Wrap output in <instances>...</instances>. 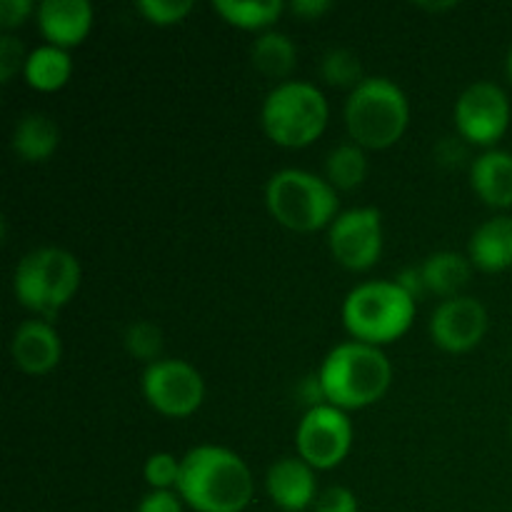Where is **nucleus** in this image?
I'll list each match as a JSON object with an SVG mask.
<instances>
[{
    "label": "nucleus",
    "mask_w": 512,
    "mask_h": 512,
    "mask_svg": "<svg viewBox=\"0 0 512 512\" xmlns=\"http://www.w3.org/2000/svg\"><path fill=\"white\" fill-rule=\"evenodd\" d=\"M285 5L280 0H215L213 10L225 20L243 30H270L280 18Z\"/></svg>",
    "instance_id": "22"
},
{
    "label": "nucleus",
    "mask_w": 512,
    "mask_h": 512,
    "mask_svg": "<svg viewBox=\"0 0 512 512\" xmlns=\"http://www.w3.org/2000/svg\"><path fill=\"white\" fill-rule=\"evenodd\" d=\"M353 445V423L348 413L323 403L308 408L295 430L298 455L315 470H330L343 463Z\"/></svg>",
    "instance_id": "8"
},
{
    "label": "nucleus",
    "mask_w": 512,
    "mask_h": 512,
    "mask_svg": "<svg viewBox=\"0 0 512 512\" xmlns=\"http://www.w3.org/2000/svg\"><path fill=\"white\" fill-rule=\"evenodd\" d=\"M250 60H253V68L263 73L265 78L285 83L295 70V63H298V48H295L290 35L270 28L253 40Z\"/></svg>",
    "instance_id": "20"
},
{
    "label": "nucleus",
    "mask_w": 512,
    "mask_h": 512,
    "mask_svg": "<svg viewBox=\"0 0 512 512\" xmlns=\"http://www.w3.org/2000/svg\"><path fill=\"white\" fill-rule=\"evenodd\" d=\"M423 8H428V10H448V8H455V3H423Z\"/></svg>",
    "instance_id": "34"
},
{
    "label": "nucleus",
    "mask_w": 512,
    "mask_h": 512,
    "mask_svg": "<svg viewBox=\"0 0 512 512\" xmlns=\"http://www.w3.org/2000/svg\"><path fill=\"white\" fill-rule=\"evenodd\" d=\"M510 440H512V428H510Z\"/></svg>",
    "instance_id": "36"
},
{
    "label": "nucleus",
    "mask_w": 512,
    "mask_h": 512,
    "mask_svg": "<svg viewBox=\"0 0 512 512\" xmlns=\"http://www.w3.org/2000/svg\"><path fill=\"white\" fill-rule=\"evenodd\" d=\"M143 473L153 490H175L180 480V460L173 453H153L145 460Z\"/></svg>",
    "instance_id": "27"
},
{
    "label": "nucleus",
    "mask_w": 512,
    "mask_h": 512,
    "mask_svg": "<svg viewBox=\"0 0 512 512\" xmlns=\"http://www.w3.org/2000/svg\"><path fill=\"white\" fill-rule=\"evenodd\" d=\"M330 253L343 268L368 270L383 253V215L378 208H350L328 230Z\"/></svg>",
    "instance_id": "11"
},
{
    "label": "nucleus",
    "mask_w": 512,
    "mask_h": 512,
    "mask_svg": "<svg viewBox=\"0 0 512 512\" xmlns=\"http://www.w3.org/2000/svg\"><path fill=\"white\" fill-rule=\"evenodd\" d=\"M28 55L30 53H25V45L13 33L0 35V83H10L15 73L25 68Z\"/></svg>",
    "instance_id": "28"
},
{
    "label": "nucleus",
    "mask_w": 512,
    "mask_h": 512,
    "mask_svg": "<svg viewBox=\"0 0 512 512\" xmlns=\"http://www.w3.org/2000/svg\"><path fill=\"white\" fill-rule=\"evenodd\" d=\"M395 283H398L400 288H403L405 293L415 300V303H418V300L428 293V290H425V280H423V273H420V268L400 270L398 278H395Z\"/></svg>",
    "instance_id": "32"
},
{
    "label": "nucleus",
    "mask_w": 512,
    "mask_h": 512,
    "mask_svg": "<svg viewBox=\"0 0 512 512\" xmlns=\"http://www.w3.org/2000/svg\"><path fill=\"white\" fill-rule=\"evenodd\" d=\"M175 493L195 512H243L255 493L253 473L238 453L198 445L180 460Z\"/></svg>",
    "instance_id": "1"
},
{
    "label": "nucleus",
    "mask_w": 512,
    "mask_h": 512,
    "mask_svg": "<svg viewBox=\"0 0 512 512\" xmlns=\"http://www.w3.org/2000/svg\"><path fill=\"white\" fill-rule=\"evenodd\" d=\"M420 273H423L425 290L440 298L450 300L458 298L460 290L470 283V275H473V263L465 255L455 253V250H440V253L428 255L420 265Z\"/></svg>",
    "instance_id": "19"
},
{
    "label": "nucleus",
    "mask_w": 512,
    "mask_h": 512,
    "mask_svg": "<svg viewBox=\"0 0 512 512\" xmlns=\"http://www.w3.org/2000/svg\"><path fill=\"white\" fill-rule=\"evenodd\" d=\"M13 153L25 163H45L60 145V128L50 115L28 113L15 123Z\"/></svg>",
    "instance_id": "18"
},
{
    "label": "nucleus",
    "mask_w": 512,
    "mask_h": 512,
    "mask_svg": "<svg viewBox=\"0 0 512 512\" xmlns=\"http://www.w3.org/2000/svg\"><path fill=\"white\" fill-rule=\"evenodd\" d=\"M80 288V263L70 250L45 245L20 258L13 273V293L23 308L53 320Z\"/></svg>",
    "instance_id": "5"
},
{
    "label": "nucleus",
    "mask_w": 512,
    "mask_h": 512,
    "mask_svg": "<svg viewBox=\"0 0 512 512\" xmlns=\"http://www.w3.org/2000/svg\"><path fill=\"white\" fill-rule=\"evenodd\" d=\"M138 13L153 25L183 23L193 13V0H138Z\"/></svg>",
    "instance_id": "26"
},
{
    "label": "nucleus",
    "mask_w": 512,
    "mask_h": 512,
    "mask_svg": "<svg viewBox=\"0 0 512 512\" xmlns=\"http://www.w3.org/2000/svg\"><path fill=\"white\" fill-rule=\"evenodd\" d=\"M33 13H38V5L33 0H0V28L10 33L13 28L23 25Z\"/></svg>",
    "instance_id": "30"
},
{
    "label": "nucleus",
    "mask_w": 512,
    "mask_h": 512,
    "mask_svg": "<svg viewBox=\"0 0 512 512\" xmlns=\"http://www.w3.org/2000/svg\"><path fill=\"white\" fill-rule=\"evenodd\" d=\"M270 215L295 233H315L338 218V190L320 175L300 168H283L265 185Z\"/></svg>",
    "instance_id": "7"
},
{
    "label": "nucleus",
    "mask_w": 512,
    "mask_h": 512,
    "mask_svg": "<svg viewBox=\"0 0 512 512\" xmlns=\"http://www.w3.org/2000/svg\"><path fill=\"white\" fill-rule=\"evenodd\" d=\"M453 115L460 138L475 145H495L508 133L512 108L498 83L478 80L460 93Z\"/></svg>",
    "instance_id": "10"
},
{
    "label": "nucleus",
    "mask_w": 512,
    "mask_h": 512,
    "mask_svg": "<svg viewBox=\"0 0 512 512\" xmlns=\"http://www.w3.org/2000/svg\"><path fill=\"white\" fill-rule=\"evenodd\" d=\"M183 498L175 490H150L135 512H183Z\"/></svg>",
    "instance_id": "31"
},
{
    "label": "nucleus",
    "mask_w": 512,
    "mask_h": 512,
    "mask_svg": "<svg viewBox=\"0 0 512 512\" xmlns=\"http://www.w3.org/2000/svg\"><path fill=\"white\" fill-rule=\"evenodd\" d=\"M143 395L165 418H188L203 405L205 380L190 363L160 358L143 373Z\"/></svg>",
    "instance_id": "9"
},
{
    "label": "nucleus",
    "mask_w": 512,
    "mask_h": 512,
    "mask_svg": "<svg viewBox=\"0 0 512 512\" xmlns=\"http://www.w3.org/2000/svg\"><path fill=\"white\" fill-rule=\"evenodd\" d=\"M505 68H508V78H510V83H512V48H510V53H508V63H505Z\"/></svg>",
    "instance_id": "35"
},
{
    "label": "nucleus",
    "mask_w": 512,
    "mask_h": 512,
    "mask_svg": "<svg viewBox=\"0 0 512 512\" xmlns=\"http://www.w3.org/2000/svg\"><path fill=\"white\" fill-rule=\"evenodd\" d=\"M320 75L328 85L350 90H355L365 80L360 55L350 48H330L320 60Z\"/></svg>",
    "instance_id": "24"
},
{
    "label": "nucleus",
    "mask_w": 512,
    "mask_h": 512,
    "mask_svg": "<svg viewBox=\"0 0 512 512\" xmlns=\"http://www.w3.org/2000/svg\"><path fill=\"white\" fill-rule=\"evenodd\" d=\"M330 8H333L330 0H293V3H290V10H293L295 15H300L303 20L323 18Z\"/></svg>",
    "instance_id": "33"
},
{
    "label": "nucleus",
    "mask_w": 512,
    "mask_h": 512,
    "mask_svg": "<svg viewBox=\"0 0 512 512\" xmlns=\"http://www.w3.org/2000/svg\"><path fill=\"white\" fill-rule=\"evenodd\" d=\"M415 308L418 303L395 280H368L345 298L343 323L355 340L380 348L408 333Z\"/></svg>",
    "instance_id": "4"
},
{
    "label": "nucleus",
    "mask_w": 512,
    "mask_h": 512,
    "mask_svg": "<svg viewBox=\"0 0 512 512\" xmlns=\"http://www.w3.org/2000/svg\"><path fill=\"white\" fill-rule=\"evenodd\" d=\"M410 123L405 90L390 78H365L345 100V125L360 148L383 150L398 143Z\"/></svg>",
    "instance_id": "3"
},
{
    "label": "nucleus",
    "mask_w": 512,
    "mask_h": 512,
    "mask_svg": "<svg viewBox=\"0 0 512 512\" xmlns=\"http://www.w3.org/2000/svg\"><path fill=\"white\" fill-rule=\"evenodd\" d=\"M470 263L485 273H503L512 268V218L495 215L478 225L470 238Z\"/></svg>",
    "instance_id": "17"
},
{
    "label": "nucleus",
    "mask_w": 512,
    "mask_h": 512,
    "mask_svg": "<svg viewBox=\"0 0 512 512\" xmlns=\"http://www.w3.org/2000/svg\"><path fill=\"white\" fill-rule=\"evenodd\" d=\"M265 490L275 508L285 512H305L318 500L315 468H310L300 455L275 460L265 475Z\"/></svg>",
    "instance_id": "13"
},
{
    "label": "nucleus",
    "mask_w": 512,
    "mask_h": 512,
    "mask_svg": "<svg viewBox=\"0 0 512 512\" xmlns=\"http://www.w3.org/2000/svg\"><path fill=\"white\" fill-rule=\"evenodd\" d=\"M488 310L470 295L443 300L430 318V338L445 353H468L488 333Z\"/></svg>",
    "instance_id": "12"
},
{
    "label": "nucleus",
    "mask_w": 512,
    "mask_h": 512,
    "mask_svg": "<svg viewBox=\"0 0 512 512\" xmlns=\"http://www.w3.org/2000/svg\"><path fill=\"white\" fill-rule=\"evenodd\" d=\"M330 108L323 90L308 80L278 83L263 100L260 123L265 135L283 148H305L328 128Z\"/></svg>",
    "instance_id": "6"
},
{
    "label": "nucleus",
    "mask_w": 512,
    "mask_h": 512,
    "mask_svg": "<svg viewBox=\"0 0 512 512\" xmlns=\"http://www.w3.org/2000/svg\"><path fill=\"white\" fill-rule=\"evenodd\" d=\"M358 498L350 488L343 485H330V488L320 490L318 500H315V512H358Z\"/></svg>",
    "instance_id": "29"
},
{
    "label": "nucleus",
    "mask_w": 512,
    "mask_h": 512,
    "mask_svg": "<svg viewBox=\"0 0 512 512\" xmlns=\"http://www.w3.org/2000/svg\"><path fill=\"white\" fill-rule=\"evenodd\" d=\"M470 185L490 208H512V153L485 150L470 165Z\"/></svg>",
    "instance_id": "16"
},
{
    "label": "nucleus",
    "mask_w": 512,
    "mask_h": 512,
    "mask_svg": "<svg viewBox=\"0 0 512 512\" xmlns=\"http://www.w3.org/2000/svg\"><path fill=\"white\" fill-rule=\"evenodd\" d=\"M325 400L340 410H358L378 403L393 383V365L378 345L348 340L325 355L318 370Z\"/></svg>",
    "instance_id": "2"
},
{
    "label": "nucleus",
    "mask_w": 512,
    "mask_h": 512,
    "mask_svg": "<svg viewBox=\"0 0 512 512\" xmlns=\"http://www.w3.org/2000/svg\"><path fill=\"white\" fill-rule=\"evenodd\" d=\"M365 175H368V158L365 148H360L358 143L335 145L325 158V180L340 193L360 188Z\"/></svg>",
    "instance_id": "23"
},
{
    "label": "nucleus",
    "mask_w": 512,
    "mask_h": 512,
    "mask_svg": "<svg viewBox=\"0 0 512 512\" xmlns=\"http://www.w3.org/2000/svg\"><path fill=\"white\" fill-rule=\"evenodd\" d=\"M35 20L50 45L68 50L88 38L93 28V5L88 0H43Z\"/></svg>",
    "instance_id": "15"
},
{
    "label": "nucleus",
    "mask_w": 512,
    "mask_h": 512,
    "mask_svg": "<svg viewBox=\"0 0 512 512\" xmlns=\"http://www.w3.org/2000/svg\"><path fill=\"white\" fill-rule=\"evenodd\" d=\"M10 355L23 373L45 375L60 363L63 343L50 320H25L15 328Z\"/></svg>",
    "instance_id": "14"
},
{
    "label": "nucleus",
    "mask_w": 512,
    "mask_h": 512,
    "mask_svg": "<svg viewBox=\"0 0 512 512\" xmlns=\"http://www.w3.org/2000/svg\"><path fill=\"white\" fill-rule=\"evenodd\" d=\"M23 75L30 88L40 90V93H53V90L63 88L73 75V58L68 50L58 48V45H40V48L30 50Z\"/></svg>",
    "instance_id": "21"
},
{
    "label": "nucleus",
    "mask_w": 512,
    "mask_h": 512,
    "mask_svg": "<svg viewBox=\"0 0 512 512\" xmlns=\"http://www.w3.org/2000/svg\"><path fill=\"white\" fill-rule=\"evenodd\" d=\"M123 345L135 360L153 365L158 363L160 353H163V330L153 320H135L125 328Z\"/></svg>",
    "instance_id": "25"
}]
</instances>
